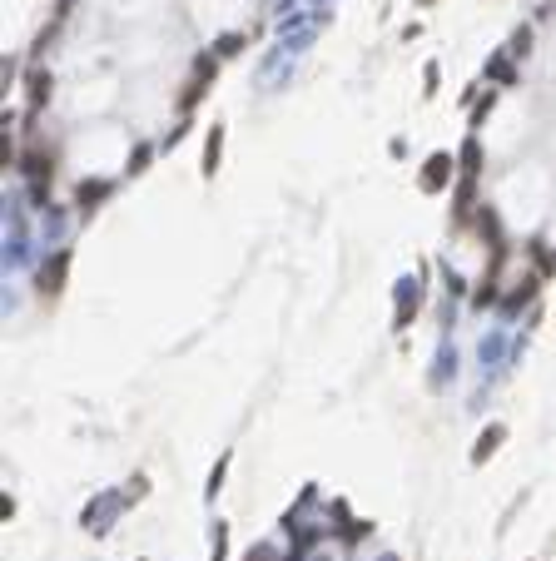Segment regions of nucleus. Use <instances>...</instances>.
<instances>
[{
  "label": "nucleus",
  "instance_id": "3",
  "mask_svg": "<svg viewBox=\"0 0 556 561\" xmlns=\"http://www.w3.org/2000/svg\"><path fill=\"white\" fill-rule=\"evenodd\" d=\"M65 268H70V249H55L50 263L40 268V293H60L65 289Z\"/></svg>",
  "mask_w": 556,
  "mask_h": 561
},
{
  "label": "nucleus",
  "instance_id": "9",
  "mask_svg": "<svg viewBox=\"0 0 556 561\" xmlns=\"http://www.w3.org/2000/svg\"><path fill=\"white\" fill-rule=\"evenodd\" d=\"M40 99H50V75H30V109H40Z\"/></svg>",
  "mask_w": 556,
  "mask_h": 561
},
{
  "label": "nucleus",
  "instance_id": "5",
  "mask_svg": "<svg viewBox=\"0 0 556 561\" xmlns=\"http://www.w3.org/2000/svg\"><path fill=\"white\" fill-rule=\"evenodd\" d=\"M502 437H507V427H496V422H492V427L477 437V447H472V462H487V457L496 452V442H502Z\"/></svg>",
  "mask_w": 556,
  "mask_h": 561
},
{
  "label": "nucleus",
  "instance_id": "15",
  "mask_svg": "<svg viewBox=\"0 0 556 561\" xmlns=\"http://www.w3.org/2000/svg\"><path fill=\"white\" fill-rule=\"evenodd\" d=\"M149 154H154V149H134V164H130V174H139V169H144V164H149Z\"/></svg>",
  "mask_w": 556,
  "mask_h": 561
},
{
  "label": "nucleus",
  "instance_id": "17",
  "mask_svg": "<svg viewBox=\"0 0 556 561\" xmlns=\"http://www.w3.org/2000/svg\"><path fill=\"white\" fill-rule=\"evenodd\" d=\"M417 6H432V0H417Z\"/></svg>",
  "mask_w": 556,
  "mask_h": 561
},
{
  "label": "nucleus",
  "instance_id": "1",
  "mask_svg": "<svg viewBox=\"0 0 556 561\" xmlns=\"http://www.w3.org/2000/svg\"><path fill=\"white\" fill-rule=\"evenodd\" d=\"M20 169L30 174V189H35V199H40V194L50 189V174H55V159H50V149H45V154H40V149H30V154L20 159Z\"/></svg>",
  "mask_w": 556,
  "mask_h": 561
},
{
  "label": "nucleus",
  "instance_id": "4",
  "mask_svg": "<svg viewBox=\"0 0 556 561\" xmlns=\"http://www.w3.org/2000/svg\"><path fill=\"white\" fill-rule=\"evenodd\" d=\"M218 154H224V125H214L209 130V149H204V179L218 174Z\"/></svg>",
  "mask_w": 556,
  "mask_h": 561
},
{
  "label": "nucleus",
  "instance_id": "8",
  "mask_svg": "<svg viewBox=\"0 0 556 561\" xmlns=\"http://www.w3.org/2000/svg\"><path fill=\"white\" fill-rule=\"evenodd\" d=\"M204 95H209V80H204V75H194V80H189V90L179 95V109H194Z\"/></svg>",
  "mask_w": 556,
  "mask_h": 561
},
{
  "label": "nucleus",
  "instance_id": "12",
  "mask_svg": "<svg viewBox=\"0 0 556 561\" xmlns=\"http://www.w3.org/2000/svg\"><path fill=\"white\" fill-rule=\"evenodd\" d=\"M244 50V35H224V40H218V55H239Z\"/></svg>",
  "mask_w": 556,
  "mask_h": 561
},
{
  "label": "nucleus",
  "instance_id": "7",
  "mask_svg": "<svg viewBox=\"0 0 556 561\" xmlns=\"http://www.w3.org/2000/svg\"><path fill=\"white\" fill-rule=\"evenodd\" d=\"M104 194H109V184H104V179H90V184H80V194H75V199H80V209L90 214V209H95V199H104Z\"/></svg>",
  "mask_w": 556,
  "mask_h": 561
},
{
  "label": "nucleus",
  "instance_id": "10",
  "mask_svg": "<svg viewBox=\"0 0 556 561\" xmlns=\"http://www.w3.org/2000/svg\"><path fill=\"white\" fill-rule=\"evenodd\" d=\"M487 75H492V80H502V85H517V70H512L507 60H492V65H487Z\"/></svg>",
  "mask_w": 556,
  "mask_h": 561
},
{
  "label": "nucleus",
  "instance_id": "13",
  "mask_svg": "<svg viewBox=\"0 0 556 561\" xmlns=\"http://www.w3.org/2000/svg\"><path fill=\"white\" fill-rule=\"evenodd\" d=\"M224 546H229V532L214 527V561H224Z\"/></svg>",
  "mask_w": 556,
  "mask_h": 561
},
{
  "label": "nucleus",
  "instance_id": "2",
  "mask_svg": "<svg viewBox=\"0 0 556 561\" xmlns=\"http://www.w3.org/2000/svg\"><path fill=\"white\" fill-rule=\"evenodd\" d=\"M427 194H437V189H447L452 184V154H432L427 164H422V179H417Z\"/></svg>",
  "mask_w": 556,
  "mask_h": 561
},
{
  "label": "nucleus",
  "instance_id": "14",
  "mask_svg": "<svg viewBox=\"0 0 556 561\" xmlns=\"http://www.w3.org/2000/svg\"><path fill=\"white\" fill-rule=\"evenodd\" d=\"M224 472H229V452L218 457V467H214V482H209V492H218V487H224Z\"/></svg>",
  "mask_w": 556,
  "mask_h": 561
},
{
  "label": "nucleus",
  "instance_id": "11",
  "mask_svg": "<svg viewBox=\"0 0 556 561\" xmlns=\"http://www.w3.org/2000/svg\"><path fill=\"white\" fill-rule=\"evenodd\" d=\"M531 293H536V278H527V284H522V289H517V293L507 298V313H517V308H522V303H527Z\"/></svg>",
  "mask_w": 556,
  "mask_h": 561
},
{
  "label": "nucleus",
  "instance_id": "16",
  "mask_svg": "<svg viewBox=\"0 0 556 561\" xmlns=\"http://www.w3.org/2000/svg\"><path fill=\"white\" fill-rule=\"evenodd\" d=\"M249 561H273V551H268V546H253V551H249Z\"/></svg>",
  "mask_w": 556,
  "mask_h": 561
},
{
  "label": "nucleus",
  "instance_id": "6",
  "mask_svg": "<svg viewBox=\"0 0 556 561\" xmlns=\"http://www.w3.org/2000/svg\"><path fill=\"white\" fill-rule=\"evenodd\" d=\"M477 169H482V144H477V134H472L467 149H462V179H477Z\"/></svg>",
  "mask_w": 556,
  "mask_h": 561
}]
</instances>
